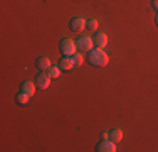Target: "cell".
Instances as JSON below:
<instances>
[{"label":"cell","instance_id":"obj_1","mask_svg":"<svg viewBox=\"0 0 158 152\" xmlns=\"http://www.w3.org/2000/svg\"><path fill=\"white\" fill-rule=\"evenodd\" d=\"M89 63L94 64V66L104 68L110 63V56H108L106 52H104V49H101V47L91 49V51H89Z\"/></svg>","mask_w":158,"mask_h":152},{"label":"cell","instance_id":"obj_2","mask_svg":"<svg viewBox=\"0 0 158 152\" xmlns=\"http://www.w3.org/2000/svg\"><path fill=\"white\" fill-rule=\"evenodd\" d=\"M61 52L64 56H73L77 52V42L73 39H62L61 41Z\"/></svg>","mask_w":158,"mask_h":152},{"label":"cell","instance_id":"obj_3","mask_svg":"<svg viewBox=\"0 0 158 152\" xmlns=\"http://www.w3.org/2000/svg\"><path fill=\"white\" fill-rule=\"evenodd\" d=\"M77 47L81 49L82 52H89L91 49H94V37L91 36H81L77 39Z\"/></svg>","mask_w":158,"mask_h":152},{"label":"cell","instance_id":"obj_4","mask_svg":"<svg viewBox=\"0 0 158 152\" xmlns=\"http://www.w3.org/2000/svg\"><path fill=\"white\" fill-rule=\"evenodd\" d=\"M84 29H88V20L82 17H74L73 20H71V30H74V32H82Z\"/></svg>","mask_w":158,"mask_h":152},{"label":"cell","instance_id":"obj_5","mask_svg":"<svg viewBox=\"0 0 158 152\" xmlns=\"http://www.w3.org/2000/svg\"><path fill=\"white\" fill-rule=\"evenodd\" d=\"M37 88H40V90H46L51 86V81H52V78L47 74V71H42L39 76H37Z\"/></svg>","mask_w":158,"mask_h":152},{"label":"cell","instance_id":"obj_6","mask_svg":"<svg viewBox=\"0 0 158 152\" xmlns=\"http://www.w3.org/2000/svg\"><path fill=\"white\" fill-rule=\"evenodd\" d=\"M114 150H116V142H113L110 139L103 140V142L98 145V152H114Z\"/></svg>","mask_w":158,"mask_h":152},{"label":"cell","instance_id":"obj_7","mask_svg":"<svg viewBox=\"0 0 158 152\" xmlns=\"http://www.w3.org/2000/svg\"><path fill=\"white\" fill-rule=\"evenodd\" d=\"M59 66H61V69H64V71H71V69H74V68H76L71 56H64V58L61 59V63H59Z\"/></svg>","mask_w":158,"mask_h":152},{"label":"cell","instance_id":"obj_8","mask_svg":"<svg viewBox=\"0 0 158 152\" xmlns=\"http://www.w3.org/2000/svg\"><path fill=\"white\" fill-rule=\"evenodd\" d=\"M94 44L98 46V47L104 49V47H106V44H108V34H104V32H98L96 36H94Z\"/></svg>","mask_w":158,"mask_h":152},{"label":"cell","instance_id":"obj_9","mask_svg":"<svg viewBox=\"0 0 158 152\" xmlns=\"http://www.w3.org/2000/svg\"><path fill=\"white\" fill-rule=\"evenodd\" d=\"M22 91H25V93H29L32 96V95L35 93V83L31 81V79H25V81L22 83Z\"/></svg>","mask_w":158,"mask_h":152},{"label":"cell","instance_id":"obj_10","mask_svg":"<svg viewBox=\"0 0 158 152\" xmlns=\"http://www.w3.org/2000/svg\"><path fill=\"white\" fill-rule=\"evenodd\" d=\"M51 66H52V64H51V59L46 58V56H42V58H39V59H37V68H39V69L47 71Z\"/></svg>","mask_w":158,"mask_h":152},{"label":"cell","instance_id":"obj_11","mask_svg":"<svg viewBox=\"0 0 158 152\" xmlns=\"http://www.w3.org/2000/svg\"><path fill=\"white\" fill-rule=\"evenodd\" d=\"M121 139H123V130L121 128H113V130L110 132V140H113V142L118 144Z\"/></svg>","mask_w":158,"mask_h":152},{"label":"cell","instance_id":"obj_12","mask_svg":"<svg viewBox=\"0 0 158 152\" xmlns=\"http://www.w3.org/2000/svg\"><path fill=\"white\" fill-rule=\"evenodd\" d=\"M29 98H31V95H29V93L20 91V93L17 95V103H19V105H27V103H29Z\"/></svg>","mask_w":158,"mask_h":152},{"label":"cell","instance_id":"obj_13","mask_svg":"<svg viewBox=\"0 0 158 152\" xmlns=\"http://www.w3.org/2000/svg\"><path fill=\"white\" fill-rule=\"evenodd\" d=\"M47 74L51 76L52 79L59 78V76H61V66H51V68L47 69Z\"/></svg>","mask_w":158,"mask_h":152},{"label":"cell","instance_id":"obj_14","mask_svg":"<svg viewBox=\"0 0 158 152\" xmlns=\"http://www.w3.org/2000/svg\"><path fill=\"white\" fill-rule=\"evenodd\" d=\"M71 58H73V61H74V66H77V68L81 66L82 63H84V58H82V54H77V52H76V54H73Z\"/></svg>","mask_w":158,"mask_h":152},{"label":"cell","instance_id":"obj_15","mask_svg":"<svg viewBox=\"0 0 158 152\" xmlns=\"http://www.w3.org/2000/svg\"><path fill=\"white\" fill-rule=\"evenodd\" d=\"M98 27H99V22H98L96 19H89V20H88V29L96 30Z\"/></svg>","mask_w":158,"mask_h":152},{"label":"cell","instance_id":"obj_16","mask_svg":"<svg viewBox=\"0 0 158 152\" xmlns=\"http://www.w3.org/2000/svg\"><path fill=\"white\" fill-rule=\"evenodd\" d=\"M153 7H155V9L158 10V0H153Z\"/></svg>","mask_w":158,"mask_h":152},{"label":"cell","instance_id":"obj_17","mask_svg":"<svg viewBox=\"0 0 158 152\" xmlns=\"http://www.w3.org/2000/svg\"><path fill=\"white\" fill-rule=\"evenodd\" d=\"M156 24H158V14H156Z\"/></svg>","mask_w":158,"mask_h":152}]
</instances>
